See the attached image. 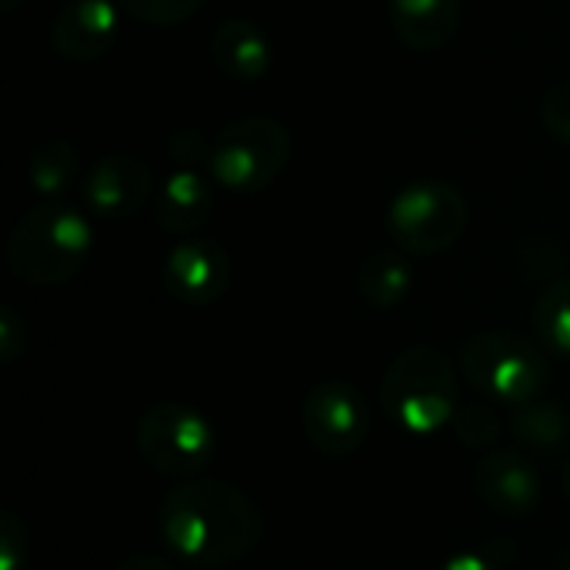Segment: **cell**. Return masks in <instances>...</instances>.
<instances>
[{
    "mask_svg": "<svg viewBox=\"0 0 570 570\" xmlns=\"http://www.w3.org/2000/svg\"><path fill=\"white\" fill-rule=\"evenodd\" d=\"M461 367L468 381L498 404L524 407L548 387V357L521 334L484 331L474 334L461 351Z\"/></svg>",
    "mask_w": 570,
    "mask_h": 570,
    "instance_id": "4",
    "label": "cell"
},
{
    "mask_svg": "<svg viewBox=\"0 0 570 570\" xmlns=\"http://www.w3.org/2000/svg\"><path fill=\"white\" fill-rule=\"evenodd\" d=\"M291 134L274 117H244L227 124L207 154V170L224 190L254 194L271 187L291 160Z\"/></svg>",
    "mask_w": 570,
    "mask_h": 570,
    "instance_id": "5",
    "label": "cell"
},
{
    "mask_svg": "<svg viewBox=\"0 0 570 570\" xmlns=\"http://www.w3.org/2000/svg\"><path fill=\"white\" fill-rule=\"evenodd\" d=\"M90 247V220L63 200H43L17 220L7 240V261L23 284L53 287L87 264Z\"/></svg>",
    "mask_w": 570,
    "mask_h": 570,
    "instance_id": "2",
    "label": "cell"
},
{
    "mask_svg": "<svg viewBox=\"0 0 570 570\" xmlns=\"http://www.w3.org/2000/svg\"><path fill=\"white\" fill-rule=\"evenodd\" d=\"M357 291L377 311L401 307L411 294L407 261L397 250H374L371 257H364V264L357 271Z\"/></svg>",
    "mask_w": 570,
    "mask_h": 570,
    "instance_id": "16",
    "label": "cell"
},
{
    "mask_svg": "<svg viewBox=\"0 0 570 570\" xmlns=\"http://www.w3.org/2000/svg\"><path fill=\"white\" fill-rule=\"evenodd\" d=\"M27 177L33 184V190L47 200H57L63 190H70L80 177V154L53 137V140H43L33 154H30V164H27Z\"/></svg>",
    "mask_w": 570,
    "mask_h": 570,
    "instance_id": "17",
    "label": "cell"
},
{
    "mask_svg": "<svg viewBox=\"0 0 570 570\" xmlns=\"http://www.w3.org/2000/svg\"><path fill=\"white\" fill-rule=\"evenodd\" d=\"M564 494L570 498V458H568V464H564Z\"/></svg>",
    "mask_w": 570,
    "mask_h": 570,
    "instance_id": "28",
    "label": "cell"
},
{
    "mask_svg": "<svg viewBox=\"0 0 570 570\" xmlns=\"http://www.w3.org/2000/svg\"><path fill=\"white\" fill-rule=\"evenodd\" d=\"M214 214V187L210 177H204L194 167H177L157 190L154 200V220L160 230L190 237L197 234Z\"/></svg>",
    "mask_w": 570,
    "mask_h": 570,
    "instance_id": "13",
    "label": "cell"
},
{
    "mask_svg": "<svg viewBox=\"0 0 570 570\" xmlns=\"http://www.w3.org/2000/svg\"><path fill=\"white\" fill-rule=\"evenodd\" d=\"M441 570H498L484 554H478V551H461V554H454V558H448Z\"/></svg>",
    "mask_w": 570,
    "mask_h": 570,
    "instance_id": "25",
    "label": "cell"
},
{
    "mask_svg": "<svg viewBox=\"0 0 570 570\" xmlns=\"http://www.w3.org/2000/svg\"><path fill=\"white\" fill-rule=\"evenodd\" d=\"M511 428H514L521 444L538 448V451H558L570 438L568 414L554 404H544V401H531V404L518 407L511 417Z\"/></svg>",
    "mask_w": 570,
    "mask_h": 570,
    "instance_id": "18",
    "label": "cell"
},
{
    "mask_svg": "<svg viewBox=\"0 0 570 570\" xmlns=\"http://www.w3.org/2000/svg\"><path fill=\"white\" fill-rule=\"evenodd\" d=\"M200 3L204 0H124L127 13H134L144 23H160V27L187 20L190 13L200 10Z\"/></svg>",
    "mask_w": 570,
    "mask_h": 570,
    "instance_id": "21",
    "label": "cell"
},
{
    "mask_svg": "<svg viewBox=\"0 0 570 570\" xmlns=\"http://www.w3.org/2000/svg\"><path fill=\"white\" fill-rule=\"evenodd\" d=\"M454 434L468 448H488L501 434V417L488 404H468L454 414Z\"/></svg>",
    "mask_w": 570,
    "mask_h": 570,
    "instance_id": "20",
    "label": "cell"
},
{
    "mask_svg": "<svg viewBox=\"0 0 570 570\" xmlns=\"http://www.w3.org/2000/svg\"><path fill=\"white\" fill-rule=\"evenodd\" d=\"M541 117L548 124V130L570 144V80L554 83L548 94H544V104H541Z\"/></svg>",
    "mask_w": 570,
    "mask_h": 570,
    "instance_id": "23",
    "label": "cell"
},
{
    "mask_svg": "<svg viewBox=\"0 0 570 570\" xmlns=\"http://www.w3.org/2000/svg\"><path fill=\"white\" fill-rule=\"evenodd\" d=\"M117 570H174V564L157 554H130L117 564Z\"/></svg>",
    "mask_w": 570,
    "mask_h": 570,
    "instance_id": "26",
    "label": "cell"
},
{
    "mask_svg": "<svg viewBox=\"0 0 570 570\" xmlns=\"http://www.w3.org/2000/svg\"><path fill=\"white\" fill-rule=\"evenodd\" d=\"M17 3H20V0H0V10H3V13H10V10H13Z\"/></svg>",
    "mask_w": 570,
    "mask_h": 570,
    "instance_id": "27",
    "label": "cell"
},
{
    "mask_svg": "<svg viewBox=\"0 0 570 570\" xmlns=\"http://www.w3.org/2000/svg\"><path fill=\"white\" fill-rule=\"evenodd\" d=\"M384 414L414 438H431L454 424L458 374L438 347H407L381 381Z\"/></svg>",
    "mask_w": 570,
    "mask_h": 570,
    "instance_id": "3",
    "label": "cell"
},
{
    "mask_svg": "<svg viewBox=\"0 0 570 570\" xmlns=\"http://www.w3.org/2000/svg\"><path fill=\"white\" fill-rule=\"evenodd\" d=\"M210 57L230 80H244V83L261 80L274 60L271 37L254 20H240V17H230L214 30Z\"/></svg>",
    "mask_w": 570,
    "mask_h": 570,
    "instance_id": "14",
    "label": "cell"
},
{
    "mask_svg": "<svg viewBox=\"0 0 570 570\" xmlns=\"http://www.w3.org/2000/svg\"><path fill=\"white\" fill-rule=\"evenodd\" d=\"M230 257L217 240L187 237L164 261V287L187 307L217 304L230 287Z\"/></svg>",
    "mask_w": 570,
    "mask_h": 570,
    "instance_id": "9",
    "label": "cell"
},
{
    "mask_svg": "<svg viewBox=\"0 0 570 570\" xmlns=\"http://www.w3.org/2000/svg\"><path fill=\"white\" fill-rule=\"evenodd\" d=\"M481 501L504 518H528L541 501V474L518 451H494L478 468Z\"/></svg>",
    "mask_w": 570,
    "mask_h": 570,
    "instance_id": "12",
    "label": "cell"
},
{
    "mask_svg": "<svg viewBox=\"0 0 570 570\" xmlns=\"http://www.w3.org/2000/svg\"><path fill=\"white\" fill-rule=\"evenodd\" d=\"M257 504L224 481H187L160 504L164 544L194 568H227L244 561L261 541Z\"/></svg>",
    "mask_w": 570,
    "mask_h": 570,
    "instance_id": "1",
    "label": "cell"
},
{
    "mask_svg": "<svg viewBox=\"0 0 570 570\" xmlns=\"http://www.w3.org/2000/svg\"><path fill=\"white\" fill-rule=\"evenodd\" d=\"M150 167L137 154H107L80 180L87 210L104 220H124L150 197Z\"/></svg>",
    "mask_w": 570,
    "mask_h": 570,
    "instance_id": "10",
    "label": "cell"
},
{
    "mask_svg": "<svg viewBox=\"0 0 570 570\" xmlns=\"http://www.w3.org/2000/svg\"><path fill=\"white\" fill-rule=\"evenodd\" d=\"M120 10L114 0H67L50 23V43L63 60L90 63L114 50Z\"/></svg>",
    "mask_w": 570,
    "mask_h": 570,
    "instance_id": "11",
    "label": "cell"
},
{
    "mask_svg": "<svg viewBox=\"0 0 570 570\" xmlns=\"http://www.w3.org/2000/svg\"><path fill=\"white\" fill-rule=\"evenodd\" d=\"M137 451L157 474L194 478L210 468L217 454V431L194 404L160 401L137 421Z\"/></svg>",
    "mask_w": 570,
    "mask_h": 570,
    "instance_id": "6",
    "label": "cell"
},
{
    "mask_svg": "<svg viewBox=\"0 0 570 570\" xmlns=\"http://www.w3.org/2000/svg\"><path fill=\"white\" fill-rule=\"evenodd\" d=\"M23 347H27V327L17 317V311L3 307L0 311V361L3 364H13Z\"/></svg>",
    "mask_w": 570,
    "mask_h": 570,
    "instance_id": "24",
    "label": "cell"
},
{
    "mask_svg": "<svg viewBox=\"0 0 570 570\" xmlns=\"http://www.w3.org/2000/svg\"><path fill=\"white\" fill-rule=\"evenodd\" d=\"M30 558V538L13 511L0 514V570H23Z\"/></svg>",
    "mask_w": 570,
    "mask_h": 570,
    "instance_id": "22",
    "label": "cell"
},
{
    "mask_svg": "<svg viewBox=\"0 0 570 570\" xmlns=\"http://www.w3.org/2000/svg\"><path fill=\"white\" fill-rule=\"evenodd\" d=\"M301 424L307 441L327 454V458H347L354 454L367 431H371V414L361 397V391L347 381H321L311 387Z\"/></svg>",
    "mask_w": 570,
    "mask_h": 570,
    "instance_id": "8",
    "label": "cell"
},
{
    "mask_svg": "<svg viewBox=\"0 0 570 570\" xmlns=\"http://www.w3.org/2000/svg\"><path fill=\"white\" fill-rule=\"evenodd\" d=\"M534 327L548 351L570 357V277L551 284L541 294L534 311Z\"/></svg>",
    "mask_w": 570,
    "mask_h": 570,
    "instance_id": "19",
    "label": "cell"
},
{
    "mask_svg": "<svg viewBox=\"0 0 570 570\" xmlns=\"http://www.w3.org/2000/svg\"><path fill=\"white\" fill-rule=\"evenodd\" d=\"M464 227L468 200L448 180H414L387 207V230L407 254H441L461 240Z\"/></svg>",
    "mask_w": 570,
    "mask_h": 570,
    "instance_id": "7",
    "label": "cell"
},
{
    "mask_svg": "<svg viewBox=\"0 0 570 570\" xmlns=\"http://www.w3.org/2000/svg\"><path fill=\"white\" fill-rule=\"evenodd\" d=\"M391 23L414 50L444 47L461 23V0H391Z\"/></svg>",
    "mask_w": 570,
    "mask_h": 570,
    "instance_id": "15",
    "label": "cell"
}]
</instances>
